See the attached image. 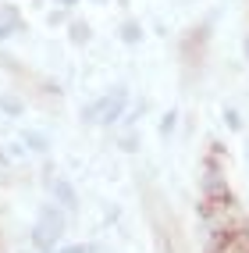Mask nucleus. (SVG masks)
I'll return each instance as SVG.
<instances>
[{
	"mask_svg": "<svg viewBox=\"0 0 249 253\" xmlns=\"http://www.w3.org/2000/svg\"><path fill=\"white\" fill-rule=\"evenodd\" d=\"M217 253H249V239H231V243H224V250H217Z\"/></svg>",
	"mask_w": 249,
	"mask_h": 253,
	"instance_id": "obj_1",
	"label": "nucleus"
}]
</instances>
